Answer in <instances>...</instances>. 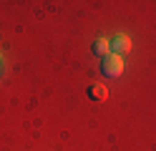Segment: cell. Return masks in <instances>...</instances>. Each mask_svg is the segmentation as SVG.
Returning a JSON list of instances; mask_svg holds the SVG:
<instances>
[{
    "label": "cell",
    "instance_id": "1",
    "mask_svg": "<svg viewBox=\"0 0 156 151\" xmlns=\"http://www.w3.org/2000/svg\"><path fill=\"white\" fill-rule=\"evenodd\" d=\"M101 70H103V76H106V78H119V76L123 73V58H121V56H116V53H108V56L103 58Z\"/></svg>",
    "mask_w": 156,
    "mask_h": 151
},
{
    "label": "cell",
    "instance_id": "2",
    "mask_svg": "<svg viewBox=\"0 0 156 151\" xmlns=\"http://www.w3.org/2000/svg\"><path fill=\"white\" fill-rule=\"evenodd\" d=\"M111 50H113L116 56L129 53V50H131V38H129V35H123V33H119V35L111 40Z\"/></svg>",
    "mask_w": 156,
    "mask_h": 151
},
{
    "label": "cell",
    "instance_id": "3",
    "mask_svg": "<svg viewBox=\"0 0 156 151\" xmlns=\"http://www.w3.org/2000/svg\"><path fill=\"white\" fill-rule=\"evenodd\" d=\"M88 96H91L93 101H106V98H108V91H106V86H98V83H96V86L88 88Z\"/></svg>",
    "mask_w": 156,
    "mask_h": 151
},
{
    "label": "cell",
    "instance_id": "4",
    "mask_svg": "<svg viewBox=\"0 0 156 151\" xmlns=\"http://www.w3.org/2000/svg\"><path fill=\"white\" fill-rule=\"evenodd\" d=\"M108 50H111V43H108V40H106V38H98V40H96V43H93V53L96 56H108Z\"/></svg>",
    "mask_w": 156,
    "mask_h": 151
},
{
    "label": "cell",
    "instance_id": "5",
    "mask_svg": "<svg viewBox=\"0 0 156 151\" xmlns=\"http://www.w3.org/2000/svg\"><path fill=\"white\" fill-rule=\"evenodd\" d=\"M0 66H3V56H0Z\"/></svg>",
    "mask_w": 156,
    "mask_h": 151
}]
</instances>
